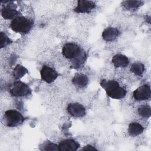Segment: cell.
<instances>
[{
    "label": "cell",
    "mask_w": 151,
    "mask_h": 151,
    "mask_svg": "<svg viewBox=\"0 0 151 151\" xmlns=\"http://www.w3.org/2000/svg\"><path fill=\"white\" fill-rule=\"evenodd\" d=\"M62 53L66 58L72 60L73 66L76 68L80 67L86 61L85 52L74 43L65 44L63 47Z\"/></svg>",
    "instance_id": "1"
},
{
    "label": "cell",
    "mask_w": 151,
    "mask_h": 151,
    "mask_svg": "<svg viewBox=\"0 0 151 151\" xmlns=\"http://www.w3.org/2000/svg\"><path fill=\"white\" fill-rule=\"evenodd\" d=\"M100 86L106 91L107 94L113 99H122L126 94V90L120 87L119 83L115 80H102Z\"/></svg>",
    "instance_id": "2"
},
{
    "label": "cell",
    "mask_w": 151,
    "mask_h": 151,
    "mask_svg": "<svg viewBox=\"0 0 151 151\" xmlns=\"http://www.w3.org/2000/svg\"><path fill=\"white\" fill-rule=\"evenodd\" d=\"M10 27L14 31L25 34L31 30L32 27V22L23 16H17L12 20Z\"/></svg>",
    "instance_id": "3"
},
{
    "label": "cell",
    "mask_w": 151,
    "mask_h": 151,
    "mask_svg": "<svg viewBox=\"0 0 151 151\" xmlns=\"http://www.w3.org/2000/svg\"><path fill=\"white\" fill-rule=\"evenodd\" d=\"M24 121V117L22 114L14 109L6 111L2 118L4 124L8 127H16L22 124Z\"/></svg>",
    "instance_id": "4"
},
{
    "label": "cell",
    "mask_w": 151,
    "mask_h": 151,
    "mask_svg": "<svg viewBox=\"0 0 151 151\" xmlns=\"http://www.w3.org/2000/svg\"><path fill=\"white\" fill-rule=\"evenodd\" d=\"M31 90L30 87L21 81H17L14 83L10 90V93L15 97H23L30 94Z\"/></svg>",
    "instance_id": "5"
},
{
    "label": "cell",
    "mask_w": 151,
    "mask_h": 151,
    "mask_svg": "<svg viewBox=\"0 0 151 151\" xmlns=\"http://www.w3.org/2000/svg\"><path fill=\"white\" fill-rule=\"evenodd\" d=\"M150 87L147 84H144L136 89L133 93V97L137 101L148 100L150 97Z\"/></svg>",
    "instance_id": "6"
},
{
    "label": "cell",
    "mask_w": 151,
    "mask_h": 151,
    "mask_svg": "<svg viewBox=\"0 0 151 151\" xmlns=\"http://www.w3.org/2000/svg\"><path fill=\"white\" fill-rule=\"evenodd\" d=\"M41 79L47 83L53 82L58 77L57 71L50 67L44 65L40 71Z\"/></svg>",
    "instance_id": "7"
},
{
    "label": "cell",
    "mask_w": 151,
    "mask_h": 151,
    "mask_svg": "<svg viewBox=\"0 0 151 151\" xmlns=\"http://www.w3.org/2000/svg\"><path fill=\"white\" fill-rule=\"evenodd\" d=\"M68 113L74 117H82L85 116L86 111L85 107L78 103H72L67 106Z\"/></svg>",
    "instance_id": "8"
},
{
    "label": "cell",
    "mask_w": 151,
    "mask_h": 151,
    "mask_svg": "<svg viewBox=\"0 0 151 151\" xmlns=\"http://www.w3.org/2000/svg\"><path fill=\"white\" fill-rule=\"evenodd\" d=\"M96 7V4L91 1L79 0L74 11L77 13H89Z\"/></svg>",
    "instance_id": "9"
},
{
    "label": "cell",
    "mask_w": 151,
    "mask_h": 151,
    "mask_svg": "<svg viewBox=\"0 0 151 151\" xmlns=\"http://www.w3.org/2000/svg\"><path fill=\"white\" fill-rule=\"evenodd\" d=\"M1 15L4 19H13L18 16V12L14 8V4H9L2 8L1 9Z\"/></svg>",
    "instance_id": "10"
},
{
    "label": "cell",
    "mask_w": 151,
    "mask_h": 151,
    "mask_svg": "<svg viewBox=\"0 0 151 151\" xmlns=\"http://www.w3.org/2000/svg\"><path fill=\"white\" fill-rule=\"evenodd\" d=\"M79 147L77 142L72 139H65L61 141L58 145L60 151H73L78 149Z\"/></svg>",
    "instance_id": "11"
},
{
    "label": "cell",
    "mask_w": 151,
    "mask_h": 151,
    "mask_svg": "<svg viewBox=\"0 0 151 151\" xmlns=\"http://www.w3.org/2000/svg\"><path fill=\"white\" fill-rule=\"evenodd\" d=\"M119 34L120 32L117 28L109 27L103 31L102 37L103 40L106 41H112L114 40Z\"/></svg>",
    "instance_id": "12"
},
{
    "label": "cell",
    "mask_w": 151,
    "mask_h": 151,
    "mask_svg": "<svg viewBox=\"0 0 151 151\" xmlns=\"http://www.w3.org/2000/svg\"><path fill=\"white\" fill-rule=\"evenodd\" d=\"M111 61L116 67H125L129 64V58L123 54H116L112 58Z\"/></svg>",
    "instance_id": "13"
},
{
    "label": "cell",
    "mask_w": 151,
    "mask_h": 151,
    "mask_svg": "<svg viewBox=\"0 0 151 151\" xmlns=\"http://www.w3.org/2000/svg\"><path fill=\"white\" fill-rule=\"evenodd\" d=\"M88 78L87 76L84 74H77L72 80L73 84L78 87H84L88 83Z\"/></svg>",
    "instance_id": "14"
},
{
    "label": "cell",
    "mask_w": 151,
    "mask_h": 151,
    "mask_svg": "<svg viewBox=\"0 0 151 151\" xmlns=\"http://www.w3.org/2000/svg\"><path fill=\"white\" fill-rule=\"evenodd\" d=\"M143 127L139 123L132 122L129 124L128 127V132L130 135L136 136L140 134L143 132Z\"/></svg>",
    "instance_id": "15"
},
{
    "label": "cell",
    "mask_w": 151,
    "mask_h": 151,
    "mask_svg": "<svg viewBox=\"0 0 151 151\" xmlns=\"http://www.w3.org/2000/svg\"><path fill=\"white\" fill-rule=\"evenodd\" d=\"M143 2L141 1H126L122 2L125 9L129 11H135L142 5Z\"/></svg>",
    "instance_id": "16"
},
{
    "label": "cell",
    "mask_w": 151,
    "mask_h": 151,
    "mask_svg": "<svg viewBox=\"0 0 151 151\" xmlns=\"http://www.w3.org/2000/svg\"><path fill=\"white\" fill-rule=\"evenodd\" d=\"M28 73V70L24 66L18 64L15 66L13 71V76L16 79L22 78L25 74Z\"/></svg>",
    "instance_id": "17"
},
{
    "label": "cell",
    "mask_w": 151,
    "mask_h": 151,
    "mask_svg": "<svg viewBox=\"0 0 151 151\" xmlns=\"http://www.w3.org/2000/svg\"><path fill=\"white\" fill-rule=\"evenodd\" d=\"M130 70L135 75L142 76L145 71V66L141 63H135L132 65Z\"/></svg>",
    "instance_id": "18"
},
{
    "label": "cell",
    "mask_w": 151,
    "mask_h": 151,
    "mask_svg": "<svg viewBox=\"0 0 151 151\" xmlns=\"http://www.w3.org/2000/svg\"><path fill=\"white\" fill-rule=\"evenodd\" d=\"M139 114L143 118H149L151 115V109L148 105H142L138 109Z\"/></svg>",
    "instance_id": "19"
},
{
    "label": "cell",
    "mask_w": 151,
    "mask_h": 151,
    "mask_svg": "<svg viewBox=\"0 0 151 151\" xmlns=\"http://www.w3.org/2000/svg\"><path fill=\"white\" fill-rule=\"evenodd\" d=\"M41 150H58V145L51 143L50 142H45L42 145V146L41 147Z\"/></svg>",
    "instance_id": "20"
},
{
    "label": "cell",
    "mask_w": 151,
    "mask_h": 151,
    "mask_svg": "<svg viewBox=\"0 0 151 151\" xmlns=\"http://www.w3.org/2000/svg\"><path fill=\"white\" fill-rule=\"evenodd\" d=\"M12 41L3 32H1V38H0V44L1 48H4L11 43Z\"/></svg>",
    "instance_id": "21"
},
{
    "label": "cell",
    "mask_w": 151,
    "mask_h": 151,
    "mask_svg": "<svg viewBox=\"0 0 151 151\" xmlns=\"http://www.w3.org/2000/svg\"><path fill=\"white\" fill-rule=\"evenodd\" d=\"M82 150H97L94 146H91V145H86L85 146L83 149Z\"/></svg>",
    "instance_id": "22"
}]
</instances>
